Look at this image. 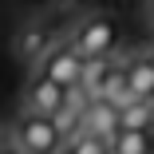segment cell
Masks as SVG:
<instances>
[{
    "label": "cell",
    "instance_id": "4",
    "mask_svg": "<svg viewBox=\"0 0 154 154\" xmlns=\"http://www.w3.org/2000/svg\"><path fill=\"white\" fill-rule=\"evenodd\" d=\"M63 103H67V87H59L48 75H36L24 91V111H32V115H51L55 119L63 111Z\"/></svg>",
    "mask_w": 154,
    "mask_h": 154
},
{
    "label": "cell",
    "instance_id": "12",
    "mask_svg": "<svg viewBox=\"0 0 154 154\" xmlns=\"http://www.w3.org/2000/svg\"><path fill=\"white\" fill-rule=\"evenodd\" d=\"M0 154H24L20 146H4V150H0Z\"/></svg>",
    "mask_w": 154,
    "mask_h": 154
},
{
    "label": "cell",
    "instance_id": "1",
    "mask_svg": "<svg viewBox=\"0 0 154 154\" xmlns=\"http://www.w3.org/2000/svg\"><path fill=\"white\" fill-rule=\"evenodd\" d=\"M12 146H20L24 154H59V150L67 146V134L59 131V122L51 115L24 111L12 122Z\"/></svg>",
    "mask_w": 154,
    "mask_h": 154
},
{
    "label": "cell",
    "instance_id": "8",
    "mask_svg": "<svg viewBox=\"0 0 154 154\" xmlns=\"http://www.w3.org/2000/svg\"><path fill=\"white\" fill-rule=\"evenodd\" d=\"M115 63L111 59H87V71H83V87L91 91V99H103V91H107V83L115 79Z\"/></svg>",
    "mask_w": 154,
    "mask_h": 154
},
{
    "label": "cell",
    "instance_id": "5",
    "mask_svg": "<svg viewBox=\"0 0 154 154\" xmlns=\"http://www.w3.org/2000/svg\"><path fill=\"white\" fill-rule=\"evenodd\" d=\"M83 131L87 134H99V138H115L119 131H122V107L119 103H111V99H95L87 107V119H83Z\"/></svg>",
    "mask_w": 154,
    "mask_h": 154
},
{
    "label": "cell",
    "instance_id": "2",
    "mask_svg": "<svg viewBox=\"0 0 154 154\" xmlns=\"http://www.w3.org/2000/svg\"><path fill=\"white\" fill-rule=\"evenodd\" d=\"M71 44L83 59H107L119 44V24L111 16H87L75 24V32H71Z\"/></svg>",
    "mask_w": 154,
    "mask_h": 154
},
{
    "label": "cell",
    "instance_id": "6",
    "mask_svg": "<svg viewBox=\"0 0 154 154\" xmlns=\"http://www.w3.org/2000/svg\"><path fill=\"white\" fill-rule=\"evenodd\" d=\"M12 48H16V55L24 59V63H44V55L55 44H51V32H48L44 24H24L20 32H16V44Z\"/></svg>",
    "mask_w": 154,
    "mask_h": 154
},
{
    "label": "cell",
    "instance_id": "13",
    "mask_svg": "<svg viewBox=\"0 0 154 154\" xmlns=\"http://www.w3.org/2000/svg\"><path fill=\"white\" fill-rule=\"evenodd\" d=\"M150 24H154V0H150Z\"/></svg>",
    "mask_w": 154,
    "mask_h": 154
},
{
    "label": "cell",
    "instance_id": "14",
    "mask_svg": "<svg viewBox=\"0 0 154 154\" xmlns=\"http://www.w3.org/2000/svg\"><path fill=\"white\" fill-rule=\"evenodd\" d=\"M146 103H150V107H154V95H150V99H146Z\"/></svg>",
    "mask_w": 154,
    "mask_h": 154
},
{
    "label": "cell",
    "instance_id": "9",
    "mask_svg": "<svg viewBox=\"0 0 154 154\" xmlns=\"http://www.w3.org/2000/svg\"><path fill=\"white\" fill-rule=\"evenodd\" d=\"M111 154H154L150 131H119L111 138Z\"/></svg>",
    "mask_w": 154,
    "mask_h": 154
},
{
    "label": "cell",
    "instance_id": "10",
    "mask_svg": "<svg viewBox=\"0 0 154 154\" xmlns=\"http://www.w3.org/2000/svg\"><path fill=\"white\" fill-rule=\"evenodd\" d=\"M154 127V107L146 99H134L122 107V131H150Z\"/></svg>",
    "mask_w": 154,
    "mask_h": 154
},
{
    "label": "cell",
    "instance_id": "3",
    "mask_svg": "<svg viewBox=\"0 0 154 154\" xmlns=\"http://www.w3.org/2000/svg\"><path fill=\"white\" fill-rule=\"evenodd\" d=\"M83 71H87V59L75 51V44H55L44 55V63H40V75L55 79L59 87H79L83 83Z\"/></svg>",
    "mask_w": 154,
    "mask_h": 154
},
{
    "label": "cell",
    "instance_id": "11",
    "mask_svg": "<svg viewBox=\"0 0 154 154\" xmlns=\"http://www.w3.org/2000/svg\"><path fill=\"white\" fill-rule=\"evenodd\" d=\"M59 154H111V142H107V138H99V134L79 131L75 138H67V146L59 150Z\"/></svg>",
    "mask_w": 154,
    "mask_h": 154
},
{
    "label": "cell",
    "instance_id": "7",
    "mask_svg": "<svg viewBox=\"0 0 154 154\" xmlns=\"http://www.w3.org/2000/svg\"><path fill=\"white\" fill-rule=\"evenodd\" d=\"M127 83H131V103L154 95V55H138L127 63Z\"/></svg>",
    "mask_w": 154,
    "mask_h": 154
}]
</instances>
